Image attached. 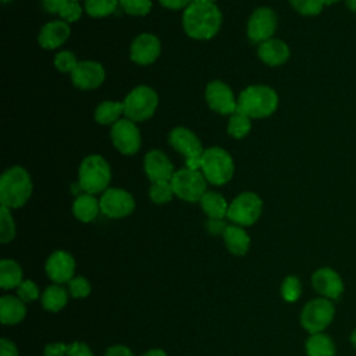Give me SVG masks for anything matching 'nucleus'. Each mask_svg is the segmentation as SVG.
Returning a JSON list of instances; mask_svg holds the SVG:
<instances>
[{"label": "nucleus", "mask_w": 356, "mask_h": 356, "mask_svg": "<svg viewBox=\"0 0 356 356\" xmlns=\"http://www.w3.org/2000/svg\"><path fill=\"white\" fill-rule=\"evenodd\" d=\"M324 1H325V6H330V4L337 3V1H339V0H324Z\"/></svg>", "instance_id": "864d4df0"}, {"label": "nucleus", "mask_w": 356, "mask_h": 356, "mask_svg": "<svg viewBox=\"0 0 356 356\" xmlns=\"http://www.w3.org/2000/svg\"><path fill=\"white\" fill-rule=\"evenodd\" d=\"M8 1H13V0H1V3H4V4H6V3H8Z\"/></svg>", "instance_id": "5fc2aeb1"}, {"label": "nucleus", "mask_w": 356, "mask_h": 356, "mask_svg": "<svg viewBox=\"0 0 356 356\" xmlns=\"http://www.w3.org/2000/svg\"><path fill=\"white\" fill-rule=\"evenodd\" d=\"M234 159L222 147L211 146L204 149L200 160V171L213 185H225L234 177Z\"/></svg>", "instance_id": "39448f33"}, {"label": "nucleus", "mask_w": 356, "mask_h": 356, "mask_svg": "<svg viewBox=\"0 0 356 356\" xmlns=\"http://www.w3.org/2000/svg\"><path fill=\"white\" fill-rule=\"evenodd\" d=\"M228 203L225 197L214 191H207L200 199L202 210L209 216V218H224L228 213Z\"/></svg>", "instance_id": "393cba45"}, {"label": "nucleus", "mask_w": 356, "mask_h": 356, "mask_svg": "<svg viewBox=\"0 0 356 356\" xmlns=\"http://www.w3.org/2000/svg\"><path fill=\"white\" fill-rule=\"evenodd\" d=\"M124 115V102L106 100L102 102L95 110V120L102 125H111L121 120Z\"/></svg>", "instance_id": "a878e982"}, {"label": "nucleus", "mask_w": 356, "mask_h": 356, "mask_svg": "<svg viewBox=\"0 0 356 356\" xmlns=\"http://www.w3.org/2000/svg\"><path fill=\"white\" fill-rule=\"evenodd\" d=\"M289 3L299 14L307 17L320 14L325 6L324 0H289Z\"/></svg>", "instance_id": "f704fd0d"}, {"label": "nucleus", "mask_w": 356, "mask_h": 356, "mask_svg": "<svg viewBox=\"0 0 356 356\" xmlns=\"http://www.w3.org/2000/svg\"><path fill=\"white\" fill-rule=\"evenodd\" d=\"M143 168L152 182L171 181L175 172L174 165L167 154L159 149H153L146 153L143 160Z\"/></svg>", "instance_id": "6ab92c4d"}, {"label": "nucleus", "mask_w": 356, "mask_h": 356, "mask_svg": "<svg viewBox=\"0 0 356 356\" xmlns=\"http://www.w3.org/2000/svg\"><path fill=\"white\" fill-rule=\"evenodd\" d=\"M346 6L350 11L356 13V0H346Z\"/></svg>", "instance_id": "8fccbe9b"}, {"label": "nucleus", "mask_w": 356, "mask_h": 356, "mask_svg": "<svg viewBox=\"0 0 356 356\" xmlns=\"http://www.w3.org/2000/svg\"><path fill=\"white\" fill-rule=\"evenodd\" d=\"M250 120H252L250 117H248L246 114L236 110L234 114L229 115L228 125H227L228 134L235 139L245 138L250 132V128H252Z\"/></svg>", "instance_id": "c756f323"}, {"label": "nucleus", "mask_w": 356, "mask_h": 356, "mask_svg": "<svg viewBox=\"0 0 356 356\" xmlns=\"http://www.w3.org/2000/svg\"><path fill=\"white\" fill-rule=\"evenodd\" d=\"M159 96L147 85L134 88L124 99V117L134 122L149 120L157 110Z\"/></svg>", "instance_id": "423d86ee"}, {"label": "nucleus", "mask_w": 356, "mask_h": 356, "mask_svg": "<svg viewBox=\"0 0 356 356\" xmlns=\"http://www.w3.org/2000/svg\"><path fill=\"white\" fill-rule=\"evenodd\" d=\"M228 225L224 222L222 218H209L206 222V228L213 235H222Z\"/></svg>", "instance_id": "37998d69"}, {"label": "nucleus", "mask_w": 356, "mask_h": 356, "mask_svg": "<svg viewBox=\"0 0 356 356\" xmlns=\"http://www.w3.org/2000/svg\"><path fill=\"white\" fill-rule=\"evenodd\" d=\"M307 356H335L334 341L323 332L312 334L306 341Z\"/></svg>", "instance_id": "cd10ccee"}, {"label": "nucleus", "mask_w": 356, "mask_h": 356, "mask_svg": "<svg viewBox=\"0 0 356 356\" xmlns=\"http://www.w3.org/2000/svg\"><path fill=\"white\" fill-rule=\"evenodd\" d=\"M70 75L75 88L90 90L99 88L104 82L106 71L100 63L85 60L79 61Z\"/></svg>", "instance_id": "2eb2a0df"}, {"label": "nucleus", "mask_w": 356, "mask_h": 356, "mask_svg": "<svg viewBox=\"0 0 356 356\" xmlns=\"http://www.w3.org/2000/svg\"><path fill=\"white\" fill-rule=\"evenodd\" d=\"M26 314L25 302L19 298L4 295L0 298V320L4 325H14L24 320Z\"/></svg>", "instance_id": "4be33fe9"}, {"label": "nucleus", "mask_w": 356, "mask_h": 356, "mask_svg": "<svg viewBox=\"0 0 356 356\" xmlns=\"http://www.w3.org/2000/svg\"><path fill=\"white\" fill-rule=\"evenodd\" d=\"M142 356H167V355H165V352L161 350V349H150V350H147L146 353H143Z\"/></svg>", "instance_id": "09e8293b"}, {"label": "nucleus", "mask_w": 356, "mask_h": 356, "mask_svg": "<svg viewBox=\"0 0 356 356\" xmlns=\"http://www.w3.org/2000/svg\"><path fill=\"white\" fill-rule=\"evenodd\" d=\"M263 210V200L254 192L239 193L228 206L227 217L234 224L249 227L254 224Z\"/></svg>", "instance_id": "9d476101"}, {"label": "nucleus", "mask_w": 356, "mask_h": 356, "mask_svg": "<svg viewBox=\"0 0 356 356\" xmlns=\"http://www.w3.org/2000/svg\"><path fill=\"white\" fill-rule=\"evenodd\" d=\"M110 136L115 149L127 156L138 153L142 145L140 131L136 124L129 118H121L113 124Z\"/></svg>", "instance_id": "9b49d317"}, {"label": "nucleus", "mask_w": 356, "mask_h": 356, "mask_svg": "<svg viewBox=\"0 0 356 356\" xmlns=\"http://www.w3.org/2000/svg\"><path fill=\"white\" fill-rule=\"evenodd\" d=\"M40 299H42V306L46 310L56 313V312H60L67 305L68 293L60 285H50L44 289Z\"/></svg>", "instance_id": "c85d7f7f"}, {"label": "nucleus", "mask_w": 356, "mask_h": 356, "mask_svg": "<svg viewBox=\"0 0 356 356\" xmlns=\"http://www.w3.org/2000/svg\"><path fill=\"white\" fill-rule=\"evenodd\" d=\"M161 51V43L153 33H140L134 39L129 49V57L139 65H149L157 60Z\"/></svg>", "instance_id": "dca6fc26"}, {"label": "nucleus", "mask_w": 356, "mask_h": 356, "mask_svg": "<svg viewBox=\"0 0 356 356\" xmlns=\"http://www.w3.org/2000/svg\"><path fill=\"white\" fill-rule=\"evenodd\" d=\"M15 236V222L11 210L6 206L0 207V242L8 243Z\"/></svg>", "instance_id": "473e14b6"}, {"label": "nucleus", "mask_w": 356, "mask_h": 356, "mask_svg": "<svg viewBox=\"0 0 356 356\" xmlns=\"http://www.w3.org/2000/svg\"><path fill=\"white\" fill-rule=\"evenodd\" d=\"M33 184L29 172L21 165L7 168L0 177V202L1 206L18 209L31 197Z\"/></svg>", "instance_id": "f03ea898"}, {"label": "nucleus", "mask_w": 356, "mask_h": 356, "mask_svg": "<svg viewBox=\"0 0 356 356\" xmlns=\"http://www.w3.org/2000/svg\"><path fill=\"white\" fill-rule=\"evenodd\" d=\"M196 1V3H214L216 0H192V3Z\"/></svg>", "instance_id": "603ef678"}, {"label": "nucleus", "mask_w": 356, "mask_h": 356, "mask_svg": "<svg viewBox=\"0 0 356 356\" xmlns=\"http://www.w3.org/2000/svg\"><path fill=\"white\" fill-rule=\"evenodd\" d=\"M79 61L70 50H61L54 57V67L63 74H71Z\"/></svg>", "instance_id": "e433bc0d"}, {"label": "nucleus", "mask_w": 356, "mask_h": 356, "mask_svg": "<svg viewBox=\"0 0 356 356\" xmlns=\"http://www.w3.org/2000/svg\"><path fill=\"white\" fill-rule=\"evenodd\" d=\"M0 356H19L17 346L7 338L0 339Z\"/></svg>", "instance_id": "c03bdc74"}, {"label": "nucleus", "mask_w": 356, "mask_h": 356, "mask_svg": "<svg viewBox=\"0 0 356 356\" xmlns=\"http://www.w3.org/2000/svg\"><path fill=\"white\" fill-rule=\"evenodd\" d=\"M104 356H134L132 352L124 345H114L106 350Z\"/></svg>", "instance_id": "de8ad7c7"}, {"label": "nucleus", "mask_w": 356, "mask_h": 356, "mask_svg": "<svg viewBox=\"0 0 356 356\" xmlns=\"http://www.w3.org/2000/svg\"><path fill=\"white\" fill-rule=\"evenodd\" d=\"M120 7L129 15L143 17L152 10V0H118Z\"/></svg>", "instance_id": "72a5a7b5"}, {"label": "nucleus", "mask_w": 356, "mask_h": 356, "mask_svg": "<svg viewBox=\"0 0 356 356\" xmlns=\"http://www.w3.org/2000/svg\"><path fill=\"white\" fill-rule=\"evenodd\" d=\"M335 307L327 298H316L309 300L300 313V324L310 334L323 332L332 321Z\"/></svg>", "instance_id": "6e6552de"}, {"label": "nucleus", "mask_w": 356, "mask_h": 356, "mask_svg": "<svg viewBox=\"0 0 356 356\" xmlns=\"http://www.w3.org/2000/svg\"><path fill=\"white\" fill-rule=\"evenodd\" d=\"M22 282V270L19 264L11 259H3L0 261V286L3 289L18 288Z\"/></svg>", "instance_id": "bb28decb"}, {"label": "nucleus", "mask_w": 356, "mask_h": 356, "mask_svg": "<svg viewBox=\"0 0 356 356\" xmlns=\"http://www.w3.org/2000/svg\"><path fill=\"white\" fill-rule=\"evenodd\" d=\"M68 0H42L43 8L50 14H58Z\"/></svg>", "instance_id": "a18cd8bd"}, {"label": "nucleus", "mask_w": 356, "mask_h": 356, "mask_svg": "<svg viewBox=\"0 0 356 356\" xmlns=\"http://www.w3.org/2000/svg\"><path fill=\"white\" fill-rule=\"evenodd\" d=\"M44 270L51 281L56 284L70 282L74 278L75 273V260L65 250L53 252L46 260Z\"/></svg>", "instance_id": "f3484780"}, {"label": "nucleus", "mask_w": 356, "mask_h": 356, "mask_svg": "<svg viewBox=\"0 0 356 356\" xmlns=\"http://www.w3.org/2000/svg\"><path fill=\"white\" fill-rule=\"evenodd\" d=\"M67 352H68V345L63 342H56V343L46 345L43 350V356H67Z\"/></svg>", "instance_id": "79ce46f5"}, {"label": "nucleus", "mask_w": 356, "mask_h": 356, "mask_svg": "<svg viewBox=\"0 0 356 356\" xmlns=\"http://www.w3.org/2000/svg\"><path fill=\"white\" fill-rule=\"evenodd\" d=\"M350 342H352V345L356 348V330L350 334Z\"/></svg>", "instance_id": "3c124183"}, {"label": "nucleus", "mask_w": 356, "mask_h": 356, "mask_svg": "<svg viewBox=\"0 0 356 356\" xmlns=\"http://www.w3.org/2000/svg\"><path fill=\"white\" fill-rule=\"evenodd\" d=\"M174 193L185 202H200L202 196L207 192V179L200 170L184 167L174 172L171 179Z\"/></svg>", "instance_id": "0eeeda50"}, {"label": "nucleus", "mask_w": 356, "mask_h": 356, "mask_svg": "<svg viewBox=\"0 0 356 356\" xmlns=\"http://www.w3.org/2000/svg\"><path fill=\"white\" fill-rule=\"evenodd\" d=\"M227 249L235 256H245L250 246V238L243 227L232 224L228 225L222 234Z\"/></svg>", "instance_id": "5701e85b"}, {"label": "nucleus", "mask_w": 356, "mask_h": 356, "mask_svg": "<svg viewBox=\"0 0 356 356\" xmlns=\"http://www.w3.org/2000/svg\"><path fill=\"white\" fill-rule=\"evenodd\" d=\"M170 145L185 157L188 168L199 170L203 156V146L195 132L185 127H175L168 135Z\"/></svg>", "instance_id": "1a4fd4ad"}, {"label": "nucleus", "mask_w": 356, "mask_h": 356, "mask_svg": "<svg viewBox=\"0 0 356 356\" xmlns=\"http://www.w3.org/2000/svg\"><path fill=\"white\" fill-rule=\"evenodd\" d=\"M82 7L79 6L78 1H72V0H68L65 3V6L61 8V11L58 13V15L61 17L63 21L71 24V22H75L81 18L82 15Z\"/></svg>", "instance_id": "58836bf2"}, {"label": "nucleus", "mask_w": 356, "mask_h": 356, "mask_svg": "<svg viewBox=\"0 0 356 356\" xmlns=\"http://www.w3.org/2000/svg\"><path fill=\"white\" fill-rule=\"evenodd\" d=\"M67 356H93L89 346L83 342H72L68 345Z\"/></svg>", "instance_id": "a19ab883"}, {"label": "nucleus", "mask_w": 356, "mask_h": 356, "mask_svg": "<svg viewBox=\"0 0 356 356\" xmlns=\"http://www.w3.org/2000/svg\"><path fill=\"white\" fill-rule=\"evenodd\" d=\"M72 1H79V0H72Z\"/></svg>", "instance_id": "6e6d98bb"}, {"label": "nucleus", "mask_w": 356, "mask_h": 356, "mask_svg": "<svg viewBox=\"0 0 356 356\" xmlns=\"http://www.w3.org/2000/svg\"><path fill=\"white\" fill-rule=\"evenodd\" d=\"M257 56L264 64H267L270 67H278L288 61V58L291 56V50H289V46L284 40L271 38L259 44Z\"/></svg>", "instance_id": "412c9836"}, {"label": "nucleus", "mask_w": 356, "mask_h": 356, "mask_svg": "<svg viewBox=\"0 0 356 356\" xmlns=\"http://www.w3.org/2000/svg\"><path fill=\"white\" fill-rule=\"evenodd\" d=\"M120 6L118 0H85L83 10L89 17L104 18L113 14Z\"/></svg>", "instance_id": "7c9ffc66"}, {"label": "nucleus", "mask_w": 356, "mask_h": 356, "mask_svg": "<svg viewBox=\"0 0 356 356\" xmlns=\"http://www.w3.org/2000/svg\"><path fill=\"white\" fill-rule=\"evenodd\" d=\"M111 182V167L100 154L86 156L78 170V184L85 193L96 195L108 189Z\"/></svg>", "instance_id": "20e7f679"}, {"label": "nucleus", "mask_w": 356, "mask_h": 356, "mask_svg": "<svg viewBox=\"0 0 356 356\" xmlns=\"http://www.w3.org/2000/svg\"><path fill=\"white\" fill-rule=\"evenodd\" d=\"M68 291L74 298H86L90 293V284L85 277L76 275L68 282Z\"/></svg>", "instance_id": "4c0bfd02"}, {"label": "nucleus", "mask_w": 356, "mask_h": 356, "mask_svg": "<svg viewBox=\"0 0 356 356\" xmlns=\"http://www.w3.org/2000/svg\"><path fill=\"white\" fill-rule=\"evenodd\" d=\"M238 111L250 118L270 117L278 107L277 92L267 85H250L238 96Z\"/></svg>", "instance_id": "7ed1b4c3"}, {"label": "nucleus", "mask_w": 356, "mask_h": 356, "mask_svg": "<svg viewBox=\"0 0 356 356\" xmlns=\"http://www.w3.org/2000/svg\"><path fill=\"white\" fill-rule=\"evenodd\" d=\"M175 196L174 188L171 181H161V182H152L149 188V197L156 204L168 203Z\"/></svg>", "instance_id": "2f4dec72"}, {"label": "nucleus", "mask_w": 356, "mask_h": 356, "mask_svg": "<svg viewBox=\"0 0 356 356\" xmlns=\"http://www.w3.org/2000/svg\"><path fill=\"white\" fill-rule=\"evenodd\" d=\"M159 1L163 7L170 10H182L192 3V0H159Z\"/></svg>", "instance_id": "49530a36"}, {"label": "nucleus", "mask_w": 356, "mask_h": 356, "mask_svg": "<svg viewBox=\"0 0 356 356\" xmlns=\"http://www.w3.org/2000/svg\"><path fill=\"white\" fill-rule=\"evenodd\" d=\"M70 33H71V28L68 22L63 19L50 21L42 26L38 36V42L40 47L53 50L63 46L70 38Z\"/></svg>", "instance_id": "aec40b11"}, {"label": "nucleus", "mask_w": 356, "mask_h": 356, "mask_svg": "<svg viewBox=\"0 0 356 356\" xmlns=\"http://www.w3.org/2000/svg\"><path fill=\"white\" fill-rule=\"evenodd\" d=\"M206 102L209 107L224 115H231L238 110V100L232 89L222 81H211L206 86Z\"/></svg>", "instance_id": "4468645a"}, {"label": "nucleus", "mask_w": 356, "mask_h": 356, "mask_svg": "<svg viewBox=\"0 0 356 356\" xmlns=\"http://www.w3.org/2000/svg\"><path fill=\"white\" fill-rule=\"evenodd\" d=\"M100 211L110 218H122L129 216L135 209L134 196L121 188L106 189L100 199Z\"/></svg>", "instance_id": "ddd939ff"}, {"label": "nucleus", "mask_w": 356, "mask_h": 356, "mask_svg": "<svg viewBox=\"0 0 356 356\" xmlns=\"http://www.w3.org/2000/svg\"><path fill=\"white\" fill-rule=\"evenodd\" d=\"M312 285L323 298L338 299L343 292V282L339 274L331 267H321L312 275Z\"/></svg>", "instance_id": "a211bd4d"}, {"label": "nucleus", "mask_w": 356, "mask_h": 356, "mask_svg": "<svg viewBox=\"0 0 356 356\" xmlns=\"http://www.w3.org/2000/svg\"><path fill=\"white\" fill-rule=\"evenodd\" d=\"M277 25H278V18L275 11L270 7H259L252 13L248 21V26H246L248 38L250 39V42L260 44L273 38V35L275 33Z\"/></svg>", "instance_id": "f8f14e48"}, {"label": "nucleus", "mask_w": 356, "mask_h": 356, "mask_svg": "<svg viewBox=\"0 0 356 356\" xmlns=\"http://www.w3.org/2000/svg\"><path fill=\"white\" fill-rule=\"evenodd\" d=\"M100 211V202L90 193H82L72 203L74 216L82 222L93 221Z\"/></svg>", "instance_id": "b1692460"}, {"label": "nucleus", "mask_w": 356, "mask_h": 356, "mask_svg": "<svg viewBox=\"0 0 356 356\" xmlns=\"http://www.w3.org/2000/svg\"><path fill=\"white\" fill-rule=\"evenodd\" d=\"M17 295L22 302H33L39 298V288L29 280H25L17 288Z\"/></svg>", "instance_id": "ea45409f"}, {"label": "nucleus", "mask_w": 356, "mask_h": 356, "mask_svg": "<svg viewBox=\"0 0 356 356\" xmlns=\"http://www.w3.org/2000/svg\"><path fill=\"white\" fill-rule=\"evenodd\" d=\"M222 24V14L214 3H191L182 15L185 33L196 40L214 38Z\"/></svg>", "instance_id": "f257e3e1"}, {"label": "nucleus", "mask_w": 356, "mask_h": 356, "mask_svg": "<svg viewBox=\"0 0 356 356\" xmlns=\"http://www.w3.org/2000/svg\"><path fill=\"white\" fill-rule=\"evenodd\" d=\"M302 293V285L298 277L288 275L281 285V295L286 302H296Z\"/></svg>", "instance_id": "c9c22d12"}]
</instances>
